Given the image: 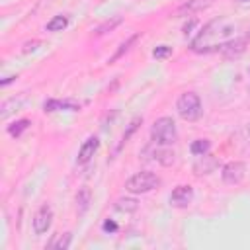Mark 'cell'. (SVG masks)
I'll return each instance as SVG.
<instances>
[{
	"instance_id": "6da1fadb",
	"label": "cell",
	"mask_w": 250,
	"mask_h": 250,
	"mask_svg": "<svg viewBox=\"0 0 250 250\" xmlns=\"http://www.w3.org/2000/svg\"><path fill=\"white\" fill-rule=\"evenodd\" d=\"M234 37H236V23L227 18H219V20L209 21L197 33L189 49L193 53H221L223 47Z\"/></svg>"
},
{
	"instance_id": "7a4b0ae2",
	"label": "cell",
	"mask_w": 250,
	"mask_h": 250,
	"mask_svg": "<svg viewBox=\"0 0 250 250\" xmlns=\"http://www.w3.org/2000/svg\"><path fill=\"white\" fill-rule=\"evenodd\" d=\"M150 139H152L154 145H160V146L174 145L176 139H178L174 119L172 117H158L150 127Z\"/></svg>"
},
{
	"instance_id": "3957f363",
	"label": "cell",
	"mask_w": 250,
	"mask_h": 250,
	"mask_svg": "<svg viewBox=\"0 0 250 250\" xmlns=\"http://www.w3.org/2000/svg\"><path fill=\"white\" fill-rule=\"evenodd\" d=\"M176 109L184 121H197L203 113L201 100L195 92H184L176 102Z\"/></svg>"
},
{
	"instance_id": "277c9868",
	"label": "cell",
	"mask_w": 250,
	"mask_h": 250,
	"mask_svg": "<svg viewBox=\"0 0 250 250\" xmlns=\"http://www.w3.org/2000/svg\"><path fill=\"white\" fill-rule=\"evenodd\" d=\"M158 186H160V178L150 170L137 172L135 176H131L125 182V189L131 191V193H148Z\"/></svg>"
},
{
	"instance_id": "5b68a950",
	"label": "cell",
	"mask_w": 250,
	"mask_h": 250,
	"mask_svg": "<svg viewBox=\"0 0 250 250\" xmlns=\"http://www.w3.org/2000/svg\"><path fill=\"white\" fill-rule=\"evenodd\" d=\"M244 176H246V164L240 162V160H232V162L225 164L223 170H221V178H223V182L229 184V186L240 184V182L244 180Z\"/></svg>"
},
{
	"instance_id": "8992f818",
	"label": "cell",
	"mask_w": 250,
	"mask_h": 250,
	"mask_svg": "<svg viewBox=\"0 0 250 250\" xmlns=\"http://www.w3.org/2000/svg\"><path fill=\"white\" fill-rule=\"evenodd\" d=\"M51 223H53V209L49 203H43L37 213L33 215V230L35 234H45L49 229H51Z\"/></svg>"
},
{
	"instance_id": "52a82bcc",
	"label": "cell",
	"mask_w": 250,
	"mask_h": 250,
	"mask_svg": "<svg viewBox=\"0 0 250 250\" xmlns=\"http://www.w3.org/2000/svg\"><path fill=\"white\" fill-rule=\"evenodd\" d=\"M191 201H193V188H191V186H186V184L176 186V188L172 189V193H170V205H172V207L184 209V207H188Z\"/></svg>"
},
{
	"instance_id": "ba28073f",
	"label": "cell",
	"mask_w": 250,
	"mask_h": 250,
	"mask_svg": "<svg viewBox=\"0 0 250 250\" xmlns=\"http://www.w3.org/2000/svg\"><path fill=\"white\" fill-rule=\"evenodd\" d=\"M215 0H188L184 2L178 10H176V16H191V14H197V12H203L207 10Z\"/></svg>"
},
{
	"instance_id": "9c48e42d",
	"label": "cell",
	"mask_w": 250,
	"mask_h": 250,
	"mask_svg": "<svg viewBox=\"0 0 250 250\" xmlns=\"http://www.w3.org/2000/svg\"><path fill=\"white\" fill-rule=\"evenodd\" d=\"M98 146H100V141H98V137H88L84 143H82V146H80V150H78V156H76V162L78 164H86L92 156H94V152L98 150Z\"/></svg>"
},
{
	"instance_id": "30bf717a",
	"label": "cell",
	"mask_w": 250,
	"mask_h": 250,
	"mask_svg": "<svg viewBox=\"0 0 250 250\" xmlns=\"http://www.w3.org/2000/svg\"><path fill=\"white\" fill-rule=\"evenodd\" d=\"M246 43H248V35H244V37H234L232 41H229V43L223 47V51H221V53H223L225 57H229V59L238 57L240 53H244Z\"/></svg>"
},
{
	"instance_id": "8fae6325",
	"label": "cell",
	"mask_w": 250,
	"mask_h": 250,
	"mask_svg": "<svg viewBox=\"0 0 250 250\" xmlns=\"http://www.w3.org/2000/svg\"><path fill=\"white\" fill-rule=\"evenodd\" d=\"M217 166H219L217 158H215V156H211V154L207 152V154H201V156H199V160L193 164V172H195L197 176H201V174H211Z\"/></svg>"
},
{
	"instance_id": "7c38bea8",
	"label": "cell",
	"mask_w": 250,
	"mask_h": 250,
	"mask_svg": "<svg viewBox=\"0 0 250 250\" xmlns=\"http://www.w3.org/2000/svg\"><path fill=\"white\" fill-rule=\"evenodd\" d=\"M43 109L45 111H59V109H70V111H78L80 109V104L72 102V100H47L43 104Z\"/></svg>"
},
{
	"instance_id": "4fadbf2b",
	"label": "cell",
	"mask_w": 250,
	"mask_h": 250,
	"mask_svg": "<svg viewBox=\"0 0 250 250\" xmlns=\"http://www.w3.org/2000/svg\"><path fill=\"white\" fill-rule=\"evenodd\" d=\"M90 201H92V191L90 188H80L78 193H76V209H78V215H84L90 207Z\"/></svg>"
},
{
	"instance_id": "5bb4252c",
	"label": "cell",
	"mask_w": 250,
	"mask_h": 250,
	"mask_svg": "<svg viewBox=\"0 0 250 250\" xmlns=\"http://www.w3.org/2000/svg\"><path fill=\"white\" fill-rule=\"evenodd\" d=\"M152 156H154V160H158L162 166H170V164H174V160H176V154H174V150H170V148H156V150L152 152Z\"/></svg>"
},
{
	"instance_id": "9a60e30c",
	"label": "cell",
	"mask_w": 250,
	"mask_h": 250,
	"mask_svg": "<svg viewBox=\"0 0 250 250\" xmlns=\"http://www.w3.org/2000/svg\"><path fill=\"white\" fill-rule=\"evenodd\" d=\"M123 20H121V16H115V18H111V20H105L102 25H98L96 27V31H94V35L96 37H100V35H105V33H109V31H113L119 23H121Z\"/></svg>"
},
{
	"instance_id": "2e32d148",
	"label": "cell",
	"mask_w": 250,
	"mask_h": 250,
	"mask_svg": "<svg viewBox=\"0 0 250 250\" xmlns=\"http://www.w3.org/2000/svg\"><path fill=\"white\" fill-rule=\"evenodd\" d=\"M139 37H141V33H135V35H131V37H129L127 41H123V43L119 45V49H117V51L113 53V57L109 59V64H111V62H115L117 59H121V57H123V55H125V53H127V51L131 49V45H135V41H137Z\"/></svg>"
},
{
	"instance_id": "e0dca14e",
	"label": "cell",
	"mask_w": 250,
	"mask_h": 250,
	"mask_svg": "<svg viewBox=\"0 0 250 250\" xmlns=\"http://www.w3.org/2000/svg\"><path fill=\"white\" fill-rule=\"evenodd\" d=\"M115 209L121 211V213H133V211L139 209V203L133 197H121V199L115 201Z\"/></svg>"
},
{
	"instance_id": "ac0fdd59",
	"label": "cell",
	"mask_w": 250,
	"mask_h": 250,
	"mask_svg": "<svg viewBox=\"0 0 250 250\" xmlns=\"http://www.w3.org/2000/svg\"><path fill=\"white\" fill-rule=\"evenodd\" d=\"M66 25H68V18L66 16H55V18H51L49 21H47V31H62V29H66Z\"/></svg>"
},
{
	"instance_id": "d6986e66",
	"label": "cell",
	"mask_w": 250,
	"mask_h": 250,
	"mask_svg": "<svg viewBox=\"0 0 250 250\" xmlns=\"http://www.w3.org/2000/svg\"><path fill=\"white\" fill-rule=\"evenodd\" d=\"M29 125H31V121L29 119H20V121H16V123H12V125H8V133L12 135V137H20L23 131H27L29 129Z\"/></svg>"
},
{
	"instance_id": "ffe728a7",
	"label": "cell",
	"mask_w": 250,
	"mask_h": 250,
	"mask_svg": "<svg viewBox=\"0 0 250 250\" xmlns=\"http://www.w3.org/2000/svg\"><path fill=\"white\" fill-rule=\"evenodd\" d=\"M209 148H211L209 139H197V141H193V143H191V146H189V150H191L195 156L207 154V152H209Z\"/></svg>"
},
{
	"instance_id": "44dd1931",
	"label": "cell",
	"mask_w": 250,
	"mask_h": 250,
	"mask_svg": "<svg viewBox=\"0 0 250 250\" xmlns=\"http://www.w3.org/2000/svg\"><path fill=\"white\" fill-rule=\"evenodd\" d=\"M21 104V100H16V98H10V100H6L4 104H2V107H0V117L2 119H6L10 113H14L16 111V107Z\"/></svg>"
},
{
	"instance_id": "7402d4cb",
	"label": "cell",
	"mask_w": 250,
	"mask_h": 250,
	"mask_svg": "<svg viewBox=\"0 0 250 250\" xmlns=\"http://www.w3.org/2000/svg\"><path fill=\"white\" fill-rule=\"evenodd\" d=\"M70 240H72V234H70V232H64V234H61L57 240H53L49 246H51V248H61V250H66V248L70 246Z\"/></svg>"
},
{
	"instance_id": "603a6c76",
	"label": "cell",
	"mask_w": 250,
	"mask_h": 250,
	"mask_svg": "<svg viewBox=\"0 0 250 250\" xmlns=\"http://www.w3.org/2000/svg\"><path fill=\"white\" fill-rule=\"evenodd\" d=\"M141 123H143V117H135V119H133V121L129 123L127 131H125V133H123V137H121V145L129 141V137H131V135H133V133H135V131L139 129V125H141Z\"/></svg>"
},
{
	"instance_id": "cb8c5ba5",
	"label": "cell",
	"mask_w": 250,
	"mask_h": 250,
	"mask_svg": "<svg viewBox=\"0 0 250 250\" xmlns=\"http://www.w3.org/2000/svg\"><path fill=\"white\" fill-rule=\"evenodd\" d=\"M170 55H172V47H168V45H158L152 51V57L154 59H168Z\"/></svg>"
},
{
	"instance_id": "d4e9b609",
	"label": "cell",
	"mask_w": 250,
	"mask_h": 250,
	"mask_svg": "<svg viewBox=\"0 0 250 250\" xmlns=\"http://www.w3.org/2000/svg\"><path fill=\"white\" fill-rule=\"evenodd\" d=\"M102 229H104L105 232H115L119 227H117V223H115V221H111V219H105V221H104V225H102Z\"/></svg>"
},
{
	"instance_id": "484cf974",
	"label": "cell",
	"mask_w": 250,
	"mask_h": 250,
	"mask_svg": "<svg viewBox=\"0 0 250 250\" xmlns=\"http://www.w3.org/2000/svg\"><path fill=\"white\" fill-rule=\"evenodd\" d=\"M39 45H41V43H39L37 39H33V41H27V43L23 45V49H21V51H23V53H29V51H35Z\"/></svg>"
},
{
	"instance_id": "4316f807",
	"label": "cell",
	"mask_w": 250,
	"mask_h": 250,
	"mask_svg": "<svg viewBox=\"0 0 250 250\" xmlns=\"http://www.w3.org/2000/svg\"><path fill=\"white\" fill-rule=\"evenodd\" d=\"M18 76H6L4 80H0V86H6V84H10V82H14Z\"/></svg>"
},
{
	"instance_id": "83f0119b",
	"label": "cell",
	"mask_w": 250,
	"mask_h": 250,
	"mask_svg": "<svg viewBox=\"0 0 250 250\" xmlns=\"http://www.w3.org/2000/svg\"><path fill=\"white\" fill-rule=\"evenodd\" d=\"M248 74H250V68H248ZM248 90H250V82H248Z\"/></svg>"
},
{
	"instance_id": "f1b7e54d",
	"label": "cell",
	"mask_w": 250,
	"mask_h": 250,
	"mask_svg": "<svg viewBox=\"0 0 250 250\" xmlns=\"http://www.w3.org/2000/svg\"><path fill=\"white\" fill-rule=\"evenodd\" d=\"M248 137H250V125H248Z\"/></svg>"
},
{
	"instance_id": "f546056e",
	"label": "cell",
	"mask_w": 250,
	"mask_h": 250,
	"mask_svg": "<svg viewBox=\"0 0 250 250\" xmlns=\"http://www.w3.org/2000/svg\"><path fill=\"white\" fill-rule=\"evenodd\" d=\"M242 2H244V0H242Z\"/></svg>"
}]
</instances>
